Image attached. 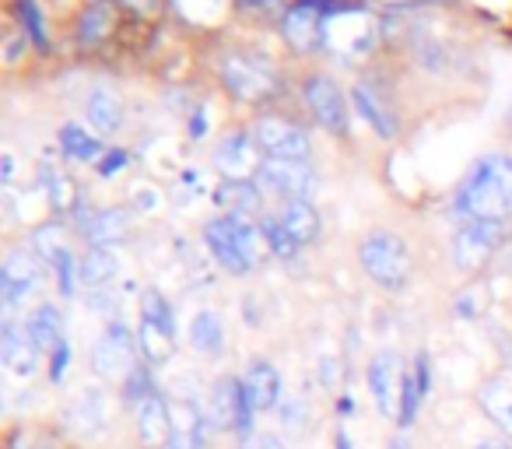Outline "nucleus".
Instances as JSON below:
<instances>
[{"label": "nucleus", "instance_id": "obj_1", "mask_svg": "<svg viewBox=\"0 0 512 449\" xmlns=\"http://www.w3.org/2000/svg\"><path fill=\"white\" fill-rule=\"evenodd\" d=\"M467 221H505L512 214V155H484L467 172L453 200Z\"/></svg>", "mask_w": 512, "mask_h": 449}, {"label": "nucleus", "instance_id": "obj_2", "mask_svg": "<svg viewBox=\"0 0 512 449\" xmlns=\"http://www.w3.org/2000/svg\"><path fill=\"white\" fill-rule=\"evenodd\" d=\"M204 239H207L211 257L218 260L228 274H246L260 264V239H264V232L256 229L249 218L221 214V218L207 221Z\"/></svg>", "mask_w": 512, "mask_h": 449}, {"label": "nucleus", "instance_id": "obj_3", "mask_svg": "<svg viewBox=\"0 0 512 449\" xmlns=\"http://www.w3.org/2000/svg\"><path fill=\"white\" fill-rule=\"evenodd\" d=\"M376 36L379 25L369 11L351 8V4H334V11L327 15V29H323V46L334 57L355 60L376 46Z\"/></svg>", "mask_w": 512, "mask_h": 449}, {"label": "nucleus", "instance_id": "obj_4", "mask_svg": "<svg viewBox=\"0 0 512 449\" xmlns=\"http://www.w3.org/2000/svg\"><path fill=\"white\" fill-rule=\"evenodd\" d=\"M358 260H362L365 274L390 292L404 288L407 278H411V253H407L404 239L393 236V232H372L358 250Z\"/></svg>", "mask_w": 512, "mask_h": 449}, {"label": "nucleus", "instance_id": "obj_5", "mask_svg": "<svg viewBox=\"0 0 512 449\" xmlns=\"http://www.w3.org/2000/svg\"><path fill=\"white\" fill-rule=\"evenodd\" d=\"M218 71L235 99L260 102L278 92V71H274V64L264 57H253V53H225Z\"/></svg>", "mask_w": 512, "mask_h": 449}, {"label": "nucleus", "instance_id": "obj_6", "mask_svg": "<svg viewBox=\"0 0 512 449\" xmlns=\"http://www.w3.org/2000/svg\"><path fill=\"white\" fill-rule=\"evenodd\" d=\"M505 243V221H463L453 239V264L460 271H481Z\"/></svg>", "mask_w": 512, "mask_h": 449}, {"label": "nucleus", "instance_id": "obj_7", "mask_svg": "<svg viewBox=\"0 0 512 449\" xmlns=\"http://www.w3.org/2000/svg\"><path fill=\"white\" fill-rule=\"evenodd\" d=\"M253 183L264 193L288 200H306L316 186V172L306 162H292V158H264L260 169H256Z\"/></svg>", "mask_w": 512, "mask_h": 449}, {"label": "nucleus", "instance_id": "obj_8", "mask_svg": "<svg viewBox=\"0 0 512 449\" xmlns=\"http://www.w3.org/2000/svg\"><path fill=\"white\" fill-rule=\"evenodd\" d=\"M134 355H137V337L130 334L127 323H109L106 334H102L92 348V372L102 379L130 376V372L137 369Z\"/></svg>", "mask_w": 512, "mask_h": 449}, {"label": "nucleus", "instance_id": "obj_9", "mask_svg": "<svg viewBox=\"0 0 512 449\" xmlns=\"http://www.w3.org/2000/svg\"><path fill=\"white\" fill-rule=\"evenodd\" d=\"M253 137L267 158H292V162H306L309 155V134L292 120L281 116H264L253 127Z\"/></svg>", "mask_w": 512, "mask_h": 449}, {"label": "nucleus", "instance_id": "obj_10", "mask_svg": "<svg viewBox=\"0 0 512 449\" xmlns=\"http://www.w3.org/2000/svg\"><path fill=\"white\" fill-rule=\"evenodd\" d=\"M43 285V264H39L36 253L15 250L8 253L4 267H0V295H4V306L15 309L22 302H29V295L39 292Z\"/></svg>", "mask_w": 512, "mask_h": 449}, {"label": "nucleus", "instance_id": "obj_11", "mask_svg": "<svg viewBox=\"0 0 512 449\" xmlns=\"http://www.w3.org/2000/svg\"><path fill=\"white\" fill-rule=\"evenodd\" d=\"M330 11H334V4H327V0H299V4H292L285 11V39L299 53L323 46V29H327Z\"/></svg>", "mask_w": 512, "mask_h": 449}, {"label": "nucleus", "instance_id": "obj_12", "mask_svg": "<svg viewBox=\"0 0 512 449\" xmlns=\"http://www.w3.org/2000/svg\"><path fill=\"white\" fill-rule=\"evenodd\" d=\"M172 435L165 446L169 449H211V421L207 411L197 404V397H172ZM162 446V449H165Z\"/></svg>", "mask_w": 512, "mask_h": 449}, {"label": "nucleus", "instance_id": "obj_13", "mask_svg": "<svg viewBox=\"0 0 512 449\" xmlns=\"http://www.w3.org/2000/svg\"><path fill=\"white\" fill-rule=\"evenodd\" d=\"M306 102H309V109H313L316 123L327 127L330 134H344V130H348V99H344V92L330 78H323V74L320 78H309Z\"/></svg>", "mask_w": 512, "mask_h": 449}, {"label": "nucleus", "instance_id": "obj_14", "mask_svg": "<svg viewBox=\"0 0 512 449\" xmlns=\"http://www.w3.org/2000/svg\"><path fill=\"white\" fill-rule=\"evenodd\" d=\"M256 151H260L256 137L239 134V130H235V134L221 137V144L214 148V165H218V172L225 179H253L256 169H260Z\"/></svg>", "mask_w": 512, "mask_h": 449}, {"label": "nucleus", "instance_id": "obj_15", "mask_svg": "<svg viewBox=\"0 0 512 449\" xmlns=\"http://www.w3.org/2000/svg\"><path fill=\"white\" fill-rule=\"evenodd\" d=\"M400 358L397 351H379L369 365V386H372V400H376L379 414L393 418V411H400Z\"/></svg>", "mask_w": 512, "mask_h": 449}, {"label": "nucleus", "instance_id": "obj_16", "mask_svg": "<svg viewBox=\"0 0 512 449\" xmlns=\"http://www.w3.org/2000/svg\"><path fill=\"white\" fill-rule=\"evenodd\" d=\"M242 404H246V390L235 379H218L211 386V400H207V421L218 432H239V418H242Z\"/></svg>", "mask_w": 512, "mask_h": 449}, {"label": "nucleus", "instance_id": "obj_17", "mask_svg": "<svg viewBox=\"0 0 512 449\" xmlns=\"http://www.w3.org/2000/svg\"><path fill=\"white\" fill-rule=\"evenodd\" d=\"M137 435L144 446L162 449L172 435V407L162 393H151L141 407H137Z\"/></svg>", "mask_w": 512, "mask_h": 449}, {"label": "nucleus", "instance_id": "obj_18", "mask_svg": "<svg viewBox=\"0 0 512 449\" xmlns=\"http://www.w3.org/2000/svg\"><path fill=\"white\" fill-rule=\"evenodd\" d=\"M0 355H4V365H8L15 376H32L39 369V344L32 341V334L25 327H15L8 323L4 327V341H0Z\"/></svg>", "mask_w": 512, "mask_h": 449}, {"label": "nucleus", "instance_id": "obj_19", "mask_svg": "<svg viewBox=\"0 0 512 449\" xmlns=\"http://www.w3.org/2000/svg\"><path fill=\"white\" fill-rule=\"evenodd\" d=\"M242 390H246L249 404L256 407V411H271V407H278L281 400V372L274 369L271 362H253L246 369V376H242Z\"/></svg>", "mask_w": 512, "mask_h": 449}, {"label": "nucleus", "instance_id": "obj_20", "mask_svg": "<svg viewBox=\"0 0 512 449\" xmlns=\"http://www.w3.org/2000/svg\"><path fill=\"white\" fill-rule=\"evenodd\" d=\"M218 207H225V214L232 218H253L260 207H264V190L253 183V179H225L214 193Z\"/></svg>", "mask_w": 512, "mask_h": 449}, {"label": "nucleus", "instance_id": "obj_21", "mask_svg": "<svg viewBox=\"0 0 512 449\" xmlns=\"http://www.w3.org/2000/svg\"><path fill=\"white\" fill-rule=\"evenodd\" d=\"M81 232H85V239L92 243V250H109V246L127 239L130 218H127V211H120V207H109V211L92 214V221H88Z\"/></svg>", "mask_w": 512, "mask_h": 449}, {"label": "nucleus", "instance_id": "obj_22", "mask_svg": "<svg viewBox=\"0 0 512 449\" xmlns=\"http://www.w3.org/2000/svg\"><path fill=\"white\" fill-rule=\"evenodd\" d=\"M278 218H281V225L292 232V239L299 246L316 243V236H320V214H316V207L309 204V200H285Z\"/></svg>", "mask_w": 512, "mask_h": 449}, {"label": "nucleus", "instance_id": "obj_23", "mask_svg": "<svg viewBox=\"0 0 512 449\" xmlns=\"http://www.w3.org/2000/svg\"><path fill=\"white\" fill-rule=\"evenodd\" d=\"M106 393L88 390L67 407V425L74 428L78 435H95L102 425H106Z\"/></svg>", "mask_w": 512, "mask_h": 449}, {"label": "nucleus", "instance_id": "obj_24", "mask_svg": "<svg viewBox=\"0 0 512 449\" xmlns=\"http://www.w3.org/2000/svg\"><path fill=\"white\" fill-rule=\"evenodd\" d=\"M85 113H88V123H92L99 134H116V130L123 127V106L109 88H95Z\"/></svg>", "mask_w": 512, "mask_h": 449}, {"label": "nucleus", "instance_id": "obj_25", "mask_svg": "<svg viewBox=\"0 0 512 449\" xmlns=\"http://www.w3.org/2000/svg\"><path fill=\"white\" fill-rule=\"evenodd\" d=\"M351 102H355L358 113H362L365 120L376 127L379 137H393V134H397V123H393L390 109L379 102V95H376V88H372V85H355V92H351Z\"/></svg>", "mask_w": 512, "mask_h": 449}, {"label": "nucleus", "instance_id": "obj_26", "mask_svg": "<svg viewBox=\"0 0 512 449\" xmlns=\"http://www.w3.org/2000/svg\"><path fill=\"white\" fill-rule=\"evenodd\" d=\"M60 327H64V316H60L57 306H39L36 313L29 316L25 330L32 334V341L39 344V351H53L64 337H60Z\"/></svg>", "mask_w": 512, "mask_h": 449}, {"label": "nucleus", "instance_id": "obj_27", "mask_svg": "<svg viewBox=\"0 0 512 449\" xmlns=\"http://www.w3.org/2000/svg\"><path fill=\"white\" fill-rule=\"evenodd\" d=\"M172 341H176V334H169V330L158 327V323H151V320H141V327H137V348H141V355L148 358V365L169 362Z\"/></svg>", "mask_w": 512, "mask_h": 449}, {"label": "nucleus", "instance_id": "obj_28", "mask_svg": "<svg viewBox=\"0 0 512 449\" xmlns=\"http://www.w3.org/2000/svg\"><path fill=\"white\" fill-rule=\"evenodd\" d=\"M116 278V257L109 250H88L85 260H81V285L88 292H99V288H109Z\"/></svg>", "mask_w": 512, "mask_h": 449}, {"label": "nucleus", "instance_id": "obj_29", "mask_svg": "<svg viewBox=\"0 0 512 449\" xmlns=\"http://www.w3.org/2000/svg\"><path fill=\"white\" fill-rule=\"evenodd\" d=\"M60 148H64V155L74 158V162H95V158L102 155V141L95 134H88L85 127H78V123H67V127L60 130Z\"/></svg>", "mask_w": 512, "mask_h": 449}, {"label": "nucleus", "instance_id": "obj_30", "mask_svg": "<svg viewBox=\"0 0 512 449\" xmlns=\"http://www.w3.org/2000/svg\"><path fill=\"white\" fill-rule=\"evenodd\" d=\"M190 344L204 355H218L225 344V327H221L218 313H197L190 323Z\"/></svg>", "mask_w": 512, "mask_h": 449}, {"label": "nucleus", "instance_id": "obj_31", "mask_svg": "<svg viewBox=\"0 0 512 449\" xmlns=\"http://www.w3.org/2000/svg\"><path fill=\"white\" fill-rule=\"evenodd\" d=\"M260 232H264V243H267V250L274 253V257H281V260H292V257H299V250L302 246L292 239V232L281 225V218L278 214H267L264 221H260Z\"/></svg>", "mask_w": 512, "mask_h": 449}, {"label": "nucleus", "instance_id": "obj_32", "mask_svg": "<svg viewBox=\"0 0 512 449\" xmlns=\"http://www.w3.org/2000/svg\"><path fill=\"white\" fill-rule=\"evenodd\" d=\"M32 253H36L39 260H46V264H57L60 257H67L71 253V246H67L64 239V229L60 225H43V229H36V236H32Z\"/></svg>", "mask_w": 512, "mask_h": 449}, {"label": "nucleus", "instance_id": "obj_33", "mask_svg": "<svg viewBox=\"0 0 512 449\" xmlns=\"http://www.w3.org/2000/svg\"><path fill=\"white\" fill-rule=\"evenodd\" d=\"M481 404H484V411L491 414L495 425H502L505 432H512V390L509 386L491 383L488 390L481 393Z\"/></svg>", "mask_w": 512, "mask_h": 449}, {"label": "nucleus", "instance_id": "obj_34", "mask_svg": "<svg viewBox=\"0 0 512 449\" xmlns=\"http://www.w3.org/2000/svg\"><path fill=\"white\" fill-rule=\"evenodd\" d=\"M141 320H151V323H158V327L169 330V334H176V316H172V306L165 302L162 292H155V288H148V292L141 295Z\"/></svg>", "mask_w": 512, "mask_h": 449}, {"label": "nucleus", "instance_id": "obj_35", "mask_svg": "<svg viewBox=\"0 0 512 449\" xmlns=\"http://www.w3.org/2000/svg\"><path fill=\"white\" fill-rule=\"evenodd\" d=\"M176 4V11L186 18V22L193 25H211L221 18V11H225V0H172Z\"/></svg>", "mask_w": 512, "mask_h": 449}, {"label": "nucleus", "instance_id": "obj_36", "mask_svg": "<svg viewBox=\"0 0 512 449\" xmlns=\"http://www.w3.org/2000/svg\"><path fill=\"white\" fill-rule=\"evenodd\" d=\"M421 400H425V393H421V386H418V379H414V372H407L404 383H400V411H397V418H400V425H404V428L414 425Z\"/></svg>", "mask_w": 512, "mask_h": 449}, {"label": "nucleus", "instance_id": "obj_37", "mask_svg": "<svg viewBox=\"0 0 512 449\" xmlns=\"http://www.w3.org/2000/svg\"><path fill=\"white\" fill-rule=\"evenodd\" d=\"M151 393H158V390H155V383H151V369H144V365H137V369L127 376V386H123V397H127L134 407H141L144 400L151 397Z\"/></svg>", "mask_w": 512, "mask_h": 449}, {"label": "nucleus", "instance_id": "obj_38", "mask_svg": "<svg viewBox=\"0 0 512 449\" xmlns=\"http://www.w3.org/2000/svg\"><path fill=\"white\" fill-rule=\"evenodd\" d=\"M46 186H50V200L57 211H71L74 204V186L64 172H46Z\"/></svg>", "mask_w": 512, "mask_h": 449}, {"label": "nucleus", "instance_id": "obj_39", "mask_svg": "<svg viewBox=\"0 0 512 449\" xmlns=\"http://www.w3.org/2000/svg\"><path fill=\"white\" fill-rule=\"evenodd\" d=\"M102 32H106V11H85V18H81V43H95V39H102Z\"/></svg>", "mask_w": 512, "mask_h": 449}, {"label": "nucleus", "instance_id": "obj_40", "mask_svg": "<svg viewBox=\"0 0 512 449\" xmlns=\"http://www.w3.org/2000/svg\"><path fill=\"white\" fill-rule=\"evenodd\" d=\"M18 11H22L25 25H29L32 39H36L39 46H46V29H43V18H39V8H36V0H22V4H18Z\"/></svg>", "mask_w": 512, "mask_h": 449}, {"label": "nucleus", "instance_id": "obj_41", "mask_svg": "<svg viewBox=\"0 0 512 449\" xmlns=\"http://www.w3.org/2000/svg\"><path fill=\"white\" fill-rule=\"evenodd\" d=\"M67 362H71V348H67V341H60L57 348H53V358H50V379H53V383H60V379H64Z\"/></svg>", "mask_w": 512, "mask_h": 449}, {"label": "nucleus", "instance_id": "obj_42", "mask_svg": "<svg viewBox=\"0 0 512 449\" xmlns=\"http://www.w3.org/2000/svg\"><path fill=\"white\" fill-rule=\"evenodd\" d=\"M242 449H288L278 435H256V439L242 442Z\"/></svg>", "mask_w": 512, "mask_h": 449}, {"label": "nucleus", "instance_id": "obj_43", "mask_svg": "<svg viewBox=\"0 0 512 449\" xmlns=\"http://www.w3.org/2000/svg\"><path fill=\"white\" fill-rule=\"evenodd\" d=\"M123 165H127V151L116 148L113 155H106V162L99 165V172H102V176H113V172H116V169H123Z\"/></svg>", "mask_w": 512, "mask_h": 449}, {"label": "nucleus", "instance_id": "obj_44", "mask_svg": "<svg viewBox=\"0 0 512 449\" xmlns=\"http://www.w3.org/2000/svg\"><path fill=\"white\" fill-rule=\"evenodd\" d=\"M127 8H134V11H151L158 4V0H123Z\"/></svg>", "mask_w": 512, "mask_h": 449}, {"label": "nucleus", "instance_id": "obj_45", "mask_svg": "<svg viewBox=\"0 0 512 449\" xmlns=\"http://www.w3.org/2000/svg\"><path fill=\"white\" fill-rule=\"evenodd\" d=\"M11 179H15V158L4 155V183H11Z\"/></svg>", "mask_w": 512, "mask_h": 449}, {"label": "nucleus", "instance_id": "obj_46", "mask_svg": "<svg viewBox=\"0 0 512 449\" xmlns=\"http://www.w3.org/2000/svg\"><path fill=\"white\" fill-rule=\"evenodd\" d=\"M334 449H355V446H351V439H348V435H344V432H337V446Z\"/></svg>", "mask_w": 512, "mask_h": 449}, {"label": "nucleus", "instance_id": "obj_47", "mask_svg": "<svg viewBox=\"0 0 512 449\" xmlns=\"http://www.w3.org/2000/svg\"><path fill=\"white\" fill-rule=\"evenodd\" d=\"M390 449H411V442H407L404 435H397V439L390 442Z\"/></svg>", "mask_w": 512, "mask_h": 449}, {"label": "nucleus", "instance_id": "obj_48", "mask_svg": "<svg viewBox=\"0 0 512 449\" xmlns=\"http://www.w3.org/2000/svg\"><path fill=\"white\" fill-rule=\"evenodd\" d=\"M477 449H512L509 442H484V446H477Z\"/></svg>", "mask_w": 512, "mask_h": 449}]
</instances>
